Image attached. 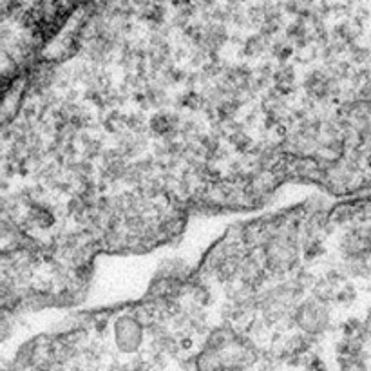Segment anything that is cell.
<instances>
[{
	"instance_id": "cell-1",
	"label": "cell",
	"mask_w": 371,
	"mask_h": 371,
	"mask_svg": "<svg viewBox=\"0 0 371 371\" xmlns=\"http://www.w3.org/2000/svg\"><path fill=\"white\" fill-rule=\"evenodd\" d=\"M299 229L297 225L281 226L279 232L273 234L263 245V259L265 266L273 273L290 272L297 265L299 257Z\"/></svg>"
},
{
	"instance_id": "cell-2",
	"label": "cell",
	"mask_w": 371,
	"mask_h": 371,
	"mask_svg": "<svg viewBox=\"0 0 371 371\" xmlns=\"http://www.w3.org/2000/svg\"><path fill=\"white\" fill-rule=\"evenodd\" d=\"M296 323L303 332L320 333L330 323V310L326 303L319 299L306 301L296 310Z\"/></svg>"
},
{
	"instance_id": "cell-3",
	"label": "cell",
	"mask_w": 371,
	"mask_h": 371,
	"mask_svg": "<svg viewBox=\"0 0 371 371\" xmlns=\"http://www.w3.org/2000/svg\"><path fill=\"white\" fill-rule=\"evenodd\" d=\"M115 340L120 352L132 353L142 346L143 324L136 315H120L115 323Z\"/></svg>"
},
{
	"instance_id": "cell-4",
	"label": "cell",
	"mask_w": 371,
	"mask_h": 371,
	"mask_svg": "<svg viewBox=\"0 0 371 371\" xmlns=\"http://www.w3.org/2000/svg\"><path fill=\"white\" fill-rule=\"evenodd\" d=\"M263 263H265V259L257 257L254 252H250L249 256L243 259L241 277H243V283H245L246 288L256 290L263 285V281H265V270H263Z\"/></svg>"
},
{
	"instance_id": "cell-5",
	"label": "cell",
	"mask_w": 371,
	"mask_h": 371,
	"mask_svg": "<svg viewBox=\"0 0 371 371\" xmlns=\"http://www.w3.org/2000/svg\"><path fill=\"white\" fill-rule=\"evenodd\" d=\"M150 129H152V132H156V135L160 136H172L176 135V129H178L179 125V118L178 115H174V113H158V115L152 116V120H150Z\"/></svg>"
},
{
	"instance_id": "cell-6",
	"label": "cell",
	"mask_w": 371,
	"mask_h": 371,
	"mask_svg": "<svg viewBox=\"0 0 371 371\" xmlns=\"http://www.w3.org/2000/svg\"><path fill=\"white\" fill-rule=\"evenodd\" d=\"M145 149V140L142 135H136V132H125V135L120 136L118 150L122 152L125 158H135L140 156Z\"/></svg>"
},
{
	"instance_id": "cell-7",
	"label": "cell",
	"mask_w": 371,
	"mask_h": 371,
	"mask_svg": "<svg viewBox=\"0 0 371 371\" xmlns=\"http://www.w3.org/2000/svg\"><path fill=\"white\" fill-rule=\"evenodd\" d=\"M28 223L36 229H49V226L55 225V216H53L49 207H46L43 203H36V205L29 207Z\"/></svg>"
},
{
	"instance_id": "cell-8",
	"label": "cell",
	"mask_w": 371,
	"mask_h": 371,
	"mask_svg": "<svg viewBox=\"0 0 371 371\" xmlns=\"http://www.w3.org/2000/svg\"><path fill=\"white\" fill-rule=\"evenodd\" d=\"M145 100L152 107H163L165 103H169V96H167L165 89L160 85H147Z\"/></svg>"
},
{
	"instance_id": "cell-9",
	"label": "cell",
	"mask_w": 371,
	"mask_h": 371,
	"mask_svg": "<svg viewBox=\"0 0 371 371\" xmlns=\"http://www.w3.org/2000/svg\"><path fill=\"white\" fill-rule=\"evenodd\" d=\"M266 36L259 35V36H252L249 38V42L245 43V55L249 56H259L266 51Z\"/></svg>"
},
{
	"instance_id": "cell-10",
	"label": "cell",
	"mask_w": 371,
	"mask_h": 371,
	"mask_svg": "<svg viewBox=\"0 0 371 371\" xmlns=\"http://www.w3.org/2000/svg\"><path fill=\"white\" fill-rule=\"evenodd\" d=\"M250 143H252V140H250L243 130H234V135L230 136V145L236 150H239V152H245L250 147Z\"/></svg>"
},
{
	"instance_id": "cell-11",
	"label": "cell",
	"mask_w": 371,
	"mask_h": 371,
	"mask_svg": "<svg viewBox=\"0 0 371 371\" xmlns=\"http://www.w3.org/2000/svg\"><path fill=\"white\" fill-rule=\"evenodd\" d=\"M293 53V48L290 46V42H277L276 46H273V56H276L279 62H286V60L292 56Z\"/></svg>"
},
{
	"instance_id": "cell-12",
	"label": "cell",
	"mask_w": 371,
	"mask_h": 371,
	"mask_svg": "<svg viewBox=\"0 0 371 371\" xmlns=\"http://www.w3.org/2000/svg\"><path fill=\"white\" fill-rule=\"evenodd\" d=\"M183 105L189 107L190 111H199L203 107V103H205V98H203L202 95H196V93H189V95L183 98Z\"/></svg>"
}]
</instances>
